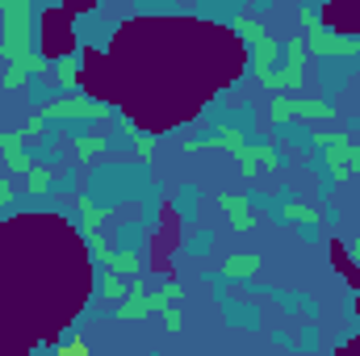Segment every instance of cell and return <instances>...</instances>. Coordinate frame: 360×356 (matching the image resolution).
Listing matches in <instances>:
<instances>
[{"label":"cell","mask_w":360,"mask_h":356,"mask_svg":"<svg viewBox=\"0 0 360 356\" xmlns=\"http://www.w3.org/2000/svg\"><path fill=\"white\" fill-rule=\"evenodd\" d=\"M4 13V42H0V55L8 59V68H21V72H46V63L30 51V21H34V4L25 0H13V4H0Z\"/></svg>","instance_id":"6da1fadb"},{"label":"cell","mask_w":360,"mask_h":356,"mask_svg":"<svg viewBox=\"0 0 360 356\" xmlns=\"http://www.w3.org/2000/svg\"><path fill=\"white\" fill-rule=\"evenodd\" d=\"M269 113H272V122H289V117H331V105H323V101H293V96H276Z\"/></svg>","instance_id":"7a4b0ae2"},{"label":"cell","mask_w":360,"mask_h":356,"mask_svg":"<svg viewBox=\"0 0 360 356\" xmlns=\"http://www.w3.org/2000/svg\"><path fill=\"white\" fill-rule=\"evenodd\" d=\"M96 113H109L101 101H89V96H72V101H59V105H46L42 117H96Z\"/></svg>","instance_id":"3957f363"},{"label":"cell","mask_w":360,"mask_h":356,"mask_svg":"<svg viewBox=\"0 0 360 356\" xmlns=\"http://www.w3.org/2000/svg\"><path fill=\"white\" fill-rule=\"evenodd\" d=\"M302 59H306V42L293 38L289 42V68L281 76H272V89H302Z\"/></svg>","instance_id":"277c9868"},{"label":"cell","mask_w":360,"mask_h":356,"mask_svg":"<svg viewBox=\"0 0 360 356\" xmlns=\"http://www.w3.org/2000/svg\"><path fill=\"white\" fill-rule=\"evenodd\" d=\"M310 46H314L319 55H356V42L335 38L331 30H310Z\"/></svg>","instance_id":"5b68a950"},{"label":"cell","mask_w":360,"mask_h":356,"mask_svg":"<svg viewBox=\"0 0 360 356\" xmlns=\"http://www.w3.org/2000/svg\"><path fill=\"white\" fill-rule=\"evenodd\" d=\"M0 151H4V164H8L13 172H30V168H34L30 155H25V147H21V130H8V134L0 139Z\"/></svg>","instance_id":"8992f818"},{"label":"cell","mask_w":360,"mask_h":356,"mask_svg":"<svg viewBox=\"0 0 360 356\" xmlns=\"http://www.w3.org/2000/svg\"><path fill=\"white\" fill-rule=\"evenodd\" d=\"M222 210H226V218H231V227H235V231H252V227H256V210H252L243 197L226 193V197H222Z\"/></svg>","instance_id":"52a82bcc"},{"label":"cell","mask_w":360,"mask_h":356,"mask_svg":"<svg viewBox=\"0 0 360 356\" xmlns=\"http://www.w3.org/2000/svg\"><path fill=\"white\" fill-rule=\"evenodd\" d=\"M256 268H260V256H252V252L243 256V252H239V256H226L222 272H226V276H256Z\"/></svg>","instance_id":"ba28073f"},{"label":"cell","mask_w":360,"mask_h":356,"mask_svg":"<svg viewBox=\"0 0 360 356\" xmlns=\"http://www.w3.org/2000/svg\"><path fill=\"white\" fill-rule=\"evenodd\" d=\"M105 265H109V272H139L143 260H139V252H134V248H126V252H113Z\"/></svg>","instance_id":"9c48e42d"},{"label":"cell","mask_w":360,"mask_h":356,"mask_svg":"<svg viewBox=\"0 0 360 356\" xmlns=\"http://www.w3.org/2000/svg\"><path fill=\"white\" fill-rule=\"evenodd\" d=\"M101 293H105L109 302H122V298L130 293V285H122V276H117V272H105V276H101Z\"/></svg>","instance_id":"30bf717a"},{"label":"cell","mask_w":360,"mask_h":356,"mask_svg":"<svg viewBox=\"0 0 360 356\" xmlns=\"http://www.w3.org/2000/svg\"><path fill=\"white\" fill-rule=\"evenodd\" d=\"M46 184H51V172H46V168H30V193H34V197H42Z\"/></svg>","instance_id":"8fae6325"},{"label":"cell","mask_w":360,"mask_h":356,"mask_svg":"<svg viewBox=\"0 0 360 356\" xmlns=\"http://www.w3.org/2000/svg\"><path fill=\"white\" fill-rule=\"evenodd\" d=\"M281 214H285V218H297V222H310V227H319V214H314V210H306V205H285Z\"/></svg>","instance_id":"7c38bea8"},{"label":"cell","mask_w":360,"mask_h":356,"mask_svg":"<svg viewBox=\"0 0 360 356\" xmlns=\"http://www.w3.org/2000/svg\"><path fill=\"white\" fill-rule=\"evenodd\" d=\"M76 63H80V55H68L59 63V84H76Z\"/></svg>","instance_id":"4fadbf2b"},{"label":"cell","mask_w":360,"mask_h":356,"mask_svg":"<svg viewBox=\"0 0 360 356\" xmlns=\"http://www.w3.org/2000/svg\"><path fill=\"white\" fill-rule=\"evenodd\" d=\"M25 80H30V72H21V68H8V72L0 76V84H4V89H21Z\"/></svg>","instance_id":"5bb4252c"},{"label":"cell","mask_w":360,"mask_h":356,"mask_svg":"<svg viewBox=\"0 0 360 356\" xmlns=\"http://www.w3.org/2000/svg\"><path fill=\"white\" fill-rule=\"evenodd\" d=\"M76 151L80 155H101L105 151V139H76Z\"/></svg>","instance_id":"9a60e30c"},{"label":"cell","mask_w":360,"mask_h":356,"mask_svg":"<svg viewBox=\"0 0 360 356\" xmlns=\"http://www.w3.org/2000/svg\"><path fill=\"white\" fill-rule=\"evenodd\" d=\"M134 151H139V160H151V151H155V139H151V134H134Z\"/></svg>","instance_id":"2e32d148"},{"label":"cell","mask_w":360,"mask_h":356,"mask_svg":"<svg viewBox=\"0 0 360 356\" xmlns=\"http://www.w3.org/2000/svg\"><path fill=\"white\" fill-rule=\"evenodd\" d=\"M51 356H89V348H84L80 340H68L63 348H55V352H51Z\"/></svg>","instance_id":"e0dca14e"},{"label":"cell","mask_w":360,"mask_h":356,"mask_svg":"<svg viewBox=\"0 0 360 356\" xmlns=\"http://www.w3.org/2000/svg\"><path fill=\"white\" fill-rule=\"evenodd\" d=\"M164 323H168V331H176L180 327V310L172 306V310H164Z\"/></svg>","instance_id":"ac0fdd59"},{"label":"cell","mask_w":360,"mask_h":356,"mask_svg":"<svg viewBox=\"0 0 360 356\" xmlns=\"http://www.w3.org/2000/svg\"><path fill=\"white\" fill-rule=\"evenodd\" d=\"M8 201H13V184H8V180H0V210H4Z\"/></svg>","instance_id":"d6986e66"},{"label":"cell","mask_w":360,"mask_h":356,"mask_svg":"<svg viewBox=\"0 0 360 356\" xmlns=\"http://www.w3.org/2000/svg\"><path fill=\"white\" fill-rule=\"evenodd\" d=\"M348 168L360 172V147H348Z\"/></svg>","instance_id":"ffe728a7"},{"label":"cell","mask_w":360,"mask_h":356,"mask_svg":"<svg viewBox=\"0 0 360 356\" xmlns=\"http://www.w3.org/2000/svg\"><path fill=\"white\" fill-rule=\"evenodd\" d=\"M352 260H356V265H360V239H356V243H352Z\"/></svg>","instance_id":"44dd1931"},{"label":"cell","mask_w":360,"mask_h":356,"mask_svg":"<svg viewBox=\"0 0 360 356\" xmlns=\"http://www.w3.org/2000/svg\"><path fill=\"white\" fill-rule=\"evenodd\" d=\"M0 139H4V134H0Z\"/></svg>","instance_id":"7402d4cb"}]
</instances>
